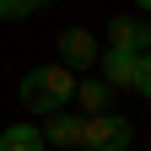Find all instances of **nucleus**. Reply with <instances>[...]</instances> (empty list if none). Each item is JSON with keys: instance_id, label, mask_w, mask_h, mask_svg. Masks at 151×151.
<instances>
[{"instance_id": "nucleus-1", "label": "nucleus", "mask_w": 151, "mask_h": 151, "mask_svg": "<svg viewBox=\"0 0 151 151\" xmlns=\"http://www.w3.org/2000/svg\"><path fill=\"white\" fill-rule=\"evenodd\" d=\"M16 97H22V108L27 113H65V103L76 97V76L65 70V65H38V70H27L22 76V92H16Z\"/></svg>"}, {"instance_id": "nucleus-2", "label": "nucleus", "mask_w": 151, "mask_h": 151, "mask_svg": "<svg viewBox=\"0 0 151 151\" xmlns=\"http://www.w3.org/2000/svg\"><path fill=\"white\" fill-rule=\"evenodd\" d=\"M135 146V124L119 113H92L81 124V151H129Z\"/></svg>"}, {"instance_id": "nucleus-3", "label": "nucleus", "mask_w": 151, "mask_h": 151, "mask_svg": "<svg viewBox=\"0 0 151 151\" xmlns=\"http://www.w3.org/2000/svg\"><path fill=\"white\" fill-rule=\"evenodd\" d=\"M103 65V81L113 92H135V76H140V49H103L97 54Z\"/></svg>"}, {"instance_id": "nucleus-4", "label": "nucleus", "mask_w": 151, "mask_h": 151, "mask_svg": "<svg viewBox=\"0 0 151 151\" xmlns=\"http://www.w3.org/2000/svg\"><path fill=\"white\" fill-rule=\"evenodd\" d=\"M97 54H103V43H97L86 27H65V32H60V65H65V70H92Z\"/></svg>"}, {"instance_id": "nucleus-5", "label": "nucleus", "mask_w": 151, "mask_h": 151, "mask_svg": "<svg viewBox=\"0 0 151 151\" xmlns=\"http://www.w3.org/2000/svg\"><path fill=\"white\" fill-rule=\"evenodd\" d=\"M81 124H86V119H70V113H49V119L38 124V135H43V146L81 151Z\"/></svg>"}, {"instance_id": "nucleus-6", "label": "nucleus", "mask_w": 151, "mask_h": 151, "mask_svg": "<svg viewBox=\"0 0 151 151\" xmlns=\"http://www.w3.org/2000/svg\"><path fill=\"white\" fill-rule=\"evenodd\" d=\"M108 97H113L108 81H92V76H86V81H76V103L86 108V119H92V113H108Z\"/></svg>"}, {"instance_id": "nucleus-7", "label": "nucleus", "mask_w": 151, "mask_h": 151, "mask_svg": "<svg viewBox=\"0 0 151 151\" xmlns=\"http://www.w3.org/2000/svg\"><path fill=\"white\" fill-rule=\"evenodd\" d=\"M0 151H43L38 124H6L0 129Z\"/></svg>"}, {"instance_id": "nucleus-8", "label": "nucleus", "mask_w": 151, "mask_h": 151, "mask_svg": "<svg viewBox=\"0 0 151 151\" xmlns=\"http://www.w3.org/2000/svg\"><path fill=\"white\" fill-rule=\"evenodd\" d=\"M108 49H135V22L129 16H113L108 22Z\"/></svg>"}, {"instance_id": "nucleus-9", "label": "nucleus", "mask_w": 151, "mask_h": 151, "mask_svg": "<svg viewBox=\"0 0 151 151\" xmlns=\"http://www.w3.org/2000/svg\"><path fill=\"white\" fill-rule=\"evenodd\" d=\"M43 0H0V22H22V16H32Z\"/></svg>"}, {"instance_id": "nucleus-10", "label": "nucleus", "mask_w": 151, "mask_h": 151, "mask_svg": "<svg viewBox=\"0 0 151 151\" xmlns=\"http://www.w3.org/2000/svg\"><path fill=\"white\" fill-rule=\"evenodd\" d=\"M135 92L151 97V54H140V76H135Z\"/></svg>"}, {"instance_id": "nucleus-11", "label": "nucleus", "mask_w": 151, "mask_h": 151, "mask_svg": "<svg viewBox=\"0 0 151 151\" xmlns=\"http://www.w3.org/2000/svg\"><path fill=\"white\" fill-rule=\"evenodd\" d=\"M135 43H140V49L151 54V22H146V27H135Z\"/></svg>"}, {"instance_id": "nucleus-12", "label": "nucleus", "mask_w": 151, "mask_h": 151, "mask_svg": "<svg viewBox=\"0 0 151 151\" xmlns=\"http://www.w3.org/2000/svg\"><path fill=\"white\" fill-rule=\"evenodd\" d=\"M135 6H140V11H151V0H135Z\"/></svg>"}]
</instances>
